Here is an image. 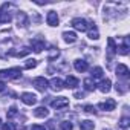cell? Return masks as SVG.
I'll return each instance as SVG.
<instances>
[{
  "label": "cell",
  "mask_w": 130,
  "mask_h": 130,
  "mask_svg": "<svg viewBox=\"0 0 130 130\" xmlns=\"http://www.w3.org/2000/svg\"><path fill=\"white\" fill-rule=\"evenodd\" d=\"M46 22H47L49 26H58V22H60L58 14H57L55 11H49L47 15H46Z\"/></svg>",
  "instance_id": "obj_6"
},
{
  "label": "cell",
  "mask_w": 130,
  "mask_h": 130,
  "mask_svg": "<svg viewBox=\"0 0 130 130\" xmlns=\"http://www.w3.org/2000/svg\"><path fill=\"white\" fill-rule=\"evenodd\" d=\"M58 55H60V52H58V49H52V52H51V55L47 57V60H49V61H52V60H54V58H57Z\"/></svg>",
  "instance_id": "obj_28"
},
{
  "label": "cell",
  "mask_w": 130,
  "mask_h": 130,
  "mask_svg": "<svg viewBox=\"0 0 130 130\" xmlns=\"http://www.w3.org/2000/svg\"><path fill=\"white\" fill-rule=\"evenodd\" d=\"M0 128H2V121H0Z\"/></svg>",
  "instance_id": "obj_34"
},
{
  "label": "cell",
  "mask_w": 130,
  "mask_h": 130,
  "mask_svg": "<svg viewBox=\"0 0 130 130\" xmlns=\"http://www.w3.org/2000/svg\"><path fill=\"white\" fill-rule=\"evenodd\" d=\"M80 128H81V130H93V128H95V124H93V121L84 119V121L80 122Z\"/></svg>",
  "instance_id": "obj_19"
},
{
  "label": "cell",
  "mask_w": 130,
  "mask_h": 130,
  "mask_svg": "<svg viewBox=\"0 0 130 130\" xmlns=\"http://www.w3.org/2000/svg\"><path fill=\"white\" fill-rule=\"evenodd\" d=\"M74 68H75V71H78V72H86V71L89 69V64H87L86 60H75V61H74Z\"/></svg>",
  "instance_id": "obj_10"
},
{
  "label": "cell",
  "mask_w": 130,
  "mask_h": 130,
  "mask_svg": "<svg viewBox=\"0 0 130 130\" xmlns=\"http://www.w3.org/2000/svg\"><path fill=\"white\" fill-rule=\"evenodd\" d=\"M115 54H116V44H115L113 38H109L107 40V58L112 60L115 57Z\"/></svg>",
  "instance_id": "obj_7"
},
{
  "label": "cell",
  "mask_w": 130,
  "mask_h": 130,
  "mask_svg": "<svg viewBox=\"0 0 130 130\" xmlns=\"http://www.w3.org/2000/svg\"><path fill=\"white\" fill-rule=\"evenodd\" d=\"M17 22H19V26H28V15L25 12H19L17 15Z\"/></svg>",
  "instance_id": "obj_20"
},
{
  "label": "cell",
  "mask_w": 130,
  "mask_h": 130,
  "mask_svg": "<svg viewBox=\"0 0 130 130\" xmlns=\"http://www.w3.org/2000/svg\"><path fill=\"white\" fill-rule=\"evenodd\" d=\"M92 74V78H103V74H104V71H103V68H93L92 71H90Z\"/></svg>",
  "instance_id": "obj_23"
},
{
  "label": "cell",
  "mask_w": 130,
  "mask_h": 130,
  "mask_svg": "<svg viewBox=\"0 0 130 130\" xmlns=\"http://www.w3.org/2000/svg\"><path fill=\"white\" fill-rule=\"evenodd\" d=\"M37 66V60H28L26 61V64H25V69H32V68H35Z\"/></svg>",
  "instance_id": "obj_25"
},
{
  "label": "cell",
  "mask_w": 130,
  "mask_h": 130,
  "mask_svg": "<svg viewBox=\"0 0 130 130\" xmlns=\"http://www.w3.org/2000/svg\"><path fill=\"white\" fill-rule=\"evenodd\" d=\"M51 130H54V128H51Z\"/></svg>",
  "instance_id": "obj_35"
},
{
  "label": "cell",
  "mask_w": 130,
  "mask_h": 130,
  "mask_svg": "<svg viewBox=\"0 0 130 130\" xmlns=\"http://www.w3.org/2000/svg\"><path fill=\"white\" fill-rule=\"evenodd\" d=\"M84 112H86V113H95L96 110H95L93 106H84Z\"/></svg>",
  "instance_id": "obj_30"
},
{
  "label": "cell",
  "mask_w": 130,
  "mask_h": 130,
  "mask_svg": "<svg viewBox=\"0 0 130 130\" xmlns=\"http://www.w3.org/2000/svg\"><path fill=\"white\" fill-rule=\"evenodd\" d=\"M22 77V69L20 68H11V69H3L0 71V78L5 80H15Z\"/></svg>",
  "instance_id": "obj_1"
},
{
  "label": "cell",
  "mask_w": 130,
  "mask_h": 130,
  "mask_svg": "<svg viewBox=\"0 0 130 130\" xmlns=\"http://www.w3.org/2000/svg\"><path fill=\"white\" fill-rule=\"evenodd\" d=\"M60 127H61V130H72V122H69V121H63V122L60 124Z\"/></svg>",
  "instance_id": "obj_26"
},
{
  "label": "cell",
  "mask_w": 130,
  "mask_h": 130,
  "mask_svg": "<svg viewBox=\"0 0 130 130\" xmlns=\"http://www.w3.org/2000/svg\"><path fill=\"white\" fill-rule=\"evenodd\" d=\"M49 86H51V89H52L54 92H60V90L64 87V83H63V80H60V78H52V80L49 81Z\"/></svg>",
  "instance_id": "obj_8"
},
{
  "label": "cell",
  "mask_w": 130,
  "mask_h": 130,
  "mask_svg": "<svg viewBox=\"0 0 130 130\" xmlns=\"http://www.w3.org/2000/svg\"><path fill=\"white\" fill-rule=\"evenodd\" d=\"M83 84H84V89H86L87 92H93V90H95V87H96V86H95V83L92 81V78H86V80L83 81Z\"/></svg>",
  "instance_id": "obj_21"
},
{
  "label": "cell",
  "mask_w": 130,
  "mask_h": 130,
  "mask_svg": "<svg viewBox=\"0 0 130 130\" xmlns=\"http://www.w3.org/2000/svg\"><path fill=\"white\" fill-rule=\"evenodd\" d=\"M115 107H116V103L112 98H109L104 103H98V109H101V110H113Z\"/></svg>",
  "instance_id": "obj_9"
},
{
  "label": "cell",
  "mask_w": 130,
  "mask_h": 130,
  "mask_svg": "<svg viewBox=\"0 0 130 130\" xmlns=\"http://www.w3.org/2000/svg\"><path fill=\"white\" fill-rule=\"evenodd\" d=\"M116 75L121 77V78H127L130 75V71H128V68L125 64H118L116 66Z\"/></svg>",
  "instance_id": "obj_11"
},
{
  "label": "cell",
  "mask_w": 130,
  "mask_h": 130,
  "mask_svg": "<svg viewBox=\"0 0 130 130\" xmlns=\"http://www.w3.org/2000/svg\"><path fill=\"white\" fill-rule=\"evenodd\" d=\"M32 49H34V52L40 54L44 49V41L43 40H32Z\"/></svg>",
  "instance_id": "obj_16"
},
{
  "label": "cell",
  "mask_w": 130,
  "mask_h": 130,
  "mask_svg": "<svg viewBox=\"0 0 130 130\" xmlns=\"http://www.w3.org/2000/svg\"><path fill=\"white\" fill-rule=\"evenodd\" d=\"M72 26H74V29H77V31H81V32H86V31H89V28L92 26V23H89L86 19H74L72 20V23H71Z\"/></svg>",
  "instance_id": "obj_2"
},
{
  "label": "cell",
  "mask_w": 130,
  "mask_h": 130,
  "mask_svg": "<svg viewBox=\"0 0 130 130\" xmlns=\"http://www.w3.org/2000/svg\"><path fill=\"white\" fill-rule=\"evenodd\" d=\"M47 115H49V110H47L44 106L37 107V109L34 110V116H37V118H46Z\"/></svg>",
  "instance_id": "obj_15"
},
{
  "label": "cell",
  "mask_w": 130,
  "mask_h": 130,
  "mask_svg": "<svg viewBox=\"0 0 130 130\" xmlns=\"http://www.w3.org/2000/svg\"><path fill=\"white\" fill-rule=\"evenodd\" d=\"M77 34L74 32V31H64L63 32V40L66 41V43H75L77 41Z\"/></svg>",
  "instance_id": "obj_12"
},
{
  "label": "cell",
  "mask_w": 130,
  "mask_h": 130,
  "mask_svg": "<svg viewBox=\"0 0 130 130\" xmlns=\"http://www.w3.org/2000/svg\"><path fill=\"white\" fill-rule=\"evenodd\" d=\"M128 49H130V47H128V38L125 37V38H124V43H122L121 46H116V52H119L121 55H127V54H128Z\"/></svg>",
  "instance_id": "obj_14"
},
{
  "label": "cell",
  "mask_w": 130,
  "mask_h": 130,
  "mask_svg": "<svg viewBox=\"0 0 130 130\" xmlns=\"http://www.w3.org/2000/svg\"><path fill=\"white\" fill-rule=\"evenodd\" d=\"M3 90H5V83L0 81V92H3Z\"/></svg>",
  "instance_id": "obj_33"
},
{
  "label": "cell",
  "mask_w": 130,
  "mask_h": 130,
  "mask_svg": "<svg viewBox=\"0 0 130 130\" xmlns=\"http://www.w3.org/2000/svg\"><path fill=\"white\" fill-rule=\"evenodd\" d=\"M11 14L9 12H6L3 8H0V23H9L11 22Z\"/></svg>",
  "instance_id": "obj_18"
},
{
  "label": "cell",
  "mask_w": 130,
  "mask_h": 130,
  "mask_svg": "<svg viewBox=\"0 0 130 130\" xmlns=\"http://www.w3.org/2000/svg\"><path fill=\"white\" fill-rule=\"evenodd\" d=\"M29 130H46V128H44V125H38V124H34V125H31V127H29Z\"/></svg>",
  "instance_id": "obj_31"
},
{
  "label": "cell",
  "mask_w": 130,
  "mask_h": 130,
  "mask_svg": "<svg viewBox=\"0 0 130 130\" xmlns=\"http://www.w3.org/2000/svg\"><path fill=\"white\" fill-rule=\"evenodd\" d=\"M78 84H80V81H78L75 77H71V75L66 78V83H64V86H66V87H71V89H75Z\"/></svg>",
  "instance_id": "obj_17"
},
{
  "label": "cell",
  "mask_w": 130,
  "mask_h": 130,
  "mask_svg": "<svg viewBox=\"0 0 130 130\" xmlns=\"http://www.w3.org/2000/svg\"><path fill=\"white\" fill-rule=\"evenodd\" d=\"M110 87H112V81L109 80V78H106V80H103L100 84H98V89L103 92V93H107L109 90H110Z\"/></svg>",
  "instance_id": "obj_13"
},
{
  "label": "cell",
  "mask_w": 130,
  "mask_h": 130,
  "mask_svg": "<svg viewBox=\"0 0 130 130\" xmlns=\"http://www.w3.org/2000/svg\"><path fill=\"white\" fill-rule=\"evenodd\" d=\"M20 100L26 104V106H34L35 103H37V96L34 95V93H31V92H23L22 93V96H20Z\"/></svg>",
  "instance_id": "obj_4"
},
{
  "label": "cell",
  "mask_w": 130,
  "mask_h": 130,
  "mask_svg": "<svg viewBox=\"0 0 130 130\" xmlns=\"http://www.w3.org/2000/svg\"><path fill=\"white\" fill-rule=\"evenodd\" d=\"M15 113H17V109H15V107L12 106V107L9 109V112H8V118H12V116H14Z\"/></svg>",
  "instance_id": "obj_32"
},
{
  "label": "cell",
  "mask_w": 130,
  "mask_h": 130,
  "mask_svg": "<svg viewBox=\"0 0 130 130\" xmlns=\"http://www.w3.org/2000/svg\"><path fill=\"white\" fill-rule=\"evenodd\" d=\"M2 130H15V125L12 122H5L2 125Z\"/></svg>",
  "instance_id": "obj_27"
},
{
  "label": "cell",
  "mask_w": 130,
  "mask_h": 130,
  "mask_svg": "<svg viewBox=\"0 0 130 130\" xmlns=\"http://www.w3.org/2000/svg\"><path fill=\"white\" fill-rule=\"evenodd\" d=\"M89 38H92V40H98L100 38V34H98V29H96V26L92 23V26L89 28Z\"/></svg>",
  "instance_id": "obj_22"
},
{
  "label": "cell",
  "mask_w": 130,
  "mask_h": 130,
  "mask_svg": "<svg viewBox=\"0 0 130 130\" xmlns=\"http://www.w3.org/2000/svg\"><path fill=\"white\" fill-rule=\"evenodd\" d=\"M32 84H34L35 89H38L40 92H44V90L47 89V86H49V83H47V80H46L44 77H37V78H34Z\"/></svg>",
  "instance_id": "obj_3"
},
{
  "label": "cell",
  "mask_w": 130,
  "mask_h": 130,
  "mask_svg": "<svg viewBox=\"0 0 130 130\" xmlns=\"http://www.w3.org/2000/svg\"><path fill=\"white\" fill-rule=\"evenodd\" d=\"M128 125H130V118L128 116H122L121 121H119V127L125 130V128H128Z\"/></svg>",
  "instance_id": "obj_24"
},
{
  "label": "cell",
  "mask_w": 130,
  "mask_h": 130,
  "mask_svg": "<svg viewBox=\"0 0 130 130\" xmlns=\"http://www.w3.org/2000/svg\"><path fill=\"white\" fill-rule=\"evenodd\" d=\"M51 106L54 107V109H64V107H68L69 106V100L66 98V96H60V98H57V100H54L52 103H51Z\"/></svg>",
  "instance_id": "obj_5"
},
{
  "label": "cell",
  "mask_w": 130,
  "mask_h": 130,
  "mask_svg": "<svg viewBox=\"0 0 130 130\" xmlns=\"http://www.w3.org/2000/svg\"><path fill=\"white\" fill-rule=\"evenodd\" d=\"M115 89H116V92H118V93H124V92L127 90V86H125V84H116V87H115Z\"/></svg>",
  "instance_id": "obj_29"
}]
</instances>
